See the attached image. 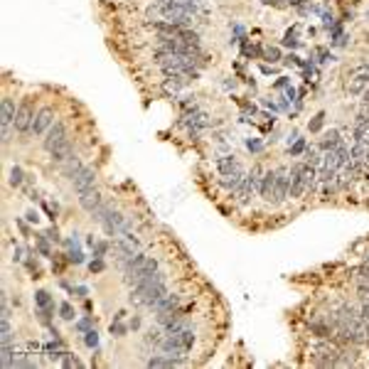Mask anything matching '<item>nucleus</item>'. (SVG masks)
Wrapping results in <instances>:
<instances>
[{
	"label": "nucleus",
	"mask_w": 369,
	"mask_h": 369,
	"mask_svg": "<svg viewBox=\"0 0 369 369\" xmlns=\"http://www.w3.org/2000/svg\"><path fill=\"white\" fill-rule=\"evenodd\" d=\"M62 362H64V367H82V362L77 357H72L69 352H64V357H62Z\"/></svg>",
	"instance_id": "23"
},
{
	"label": "nucleus",
	"mask_w": 369,
	"mask_h": 369,
	"mask_svg": "<svg viewBox=\"0 0 369 369\" xmlns=\"http://www.w3.org/2000/svg\"><path fill=\"white\" fill-rule=\"evenodd\" d=\"M35 116H37V111H35L32 101H30V99H22L20 106H18V113H15V131H18V133H30Z\"/></svg>",
	"instance_id": "3"
},
{
	"label": "nucleus",
	"mask_w": 369,
	"mask_h": 369,
	"mask_svg": "<svg viewBox=\"0 0 369 369\" xmlns=\"http://www.w3.org/2000/svg\"><path fill=\"white\" fill-rule=\"evenodd\" d=\"M246 145H249L251 150H261V143H259V141H249V143H246Z\"/></svg>",
	"instance_id": "35"
},
{
	"label": "nucleus",
	"mask_w": 369,
	"mask_h": 369,
	"mask_svg": "<svg viewBox=\"0 0 369 369\" xmlns=\"http://www.w3.org/2000/svg\"><path fill=\"white\" fill-rule=\"evenodd\" d=\"M79 205L89 212V214H94L103 202H101V195L96 192V187H91V190H84V192H79Z\"/></svg>",
	"instance_id": "12"
},
{
	"label": "nucleus",
	"mask_w": 369,
	"mask_h": 369,
	"mask_svg": "<svg viewBox=\"0 0 369 369\" xmlns=\"http://www.w3.org/2000/svg\"><path fill=\"white\" fill-rule=\"evenodd\" d=\"M273 190H276V170H268V172H264V177H261V197L266 200V202H271L273 200Z\"/></svg>",
	"instance_id": "13"
},
{
	"label": "nucleus",
	"mask_w": 369,
	"mask_h": 369,
	"mask_svg": "<svg viewBox=\"0 0 369 369\" xmlns=\"http://www.w3.org/2000/svg\"><path fill=\"white\" fill-rule=\"evenodd\" d=\"M180 308V295L177 293H165L163 298H158L153 305H150V310L158 315V313H170V310H177Z\"/></svg>",
	"instance_id": "10"
},
{
	"label": "nucleus",
	"mask_w": 369,
	"mask_h": 369,
	"mask_svg": "<svg viewBox=\"0 0 369 369\" xmlns=\"http://www.w3.org/2000/svg\"><path fill=\"white\" fill-rule=\"evenodd\" d=\"M180 364H182V359H177V357H153L148 362V367H180Z\"/></svg>",
	"instance_id": "17"
},
{
	"label": "nucleus",
	"mask_w": 369,
	"mask_h": 369,
	"mask_svg": "<svg viewBox=\"0 0 369 369\" xmlns=\"http://www.w3.org/2000/svg\"><path fill=\"white\" fill-rule=\"evenodd\" d=\"M241 180H244V172L239 170V172H234V175H224V180H222V184L226 190H236L239 184H241Z\"/></svg>",
	"instance_id": "19"
},
{
	"label": "nucleus",
	"mask_w": 369,
	"mask_h": 369,
	"mask_svg": "<svg viewBox=\"0 0 369 369\" xmlns=\"http://www.w3.org/2000/svg\"><path fill=\"white\" fill-rule=\"evenodd\" d=\"M337 357H340V349L335 345H320L315 349V364L318 367H337Z\"/></svg>",
	"instance_id": "8"
},
{
	"label": "nucleus",
	"mask_w": 369,
	"mask_h": 369,
	"mask_svg": "<svg viewBox=\"0 0 369 369\" xmlns=\"http://www.w3.org/2000/svg\"><path fill=\"white\" fill-rule=\"evenodd\" d=\"M367 84H369V69H367V67H357V69L349 74L347 91H349L352 96H359V94H364Z\"/></svg>",
	"instance_id": "6"
},
{
	"label": "nucleus",
	"mask_w": 369,
	"mask_h": 369,
	"mask_svg": "<svg viewBox=\"0 0 369 369\" xmlns=\"http://www.w3.org/2000/svg\"><path fill=\"white\" fill-rule=\"evenodd\" d=\"M15 113H18V106L10 96H3V103H0V126H15Z\"/></svg>",
	"instance_id": "11"
},
{
	"label": "nucleus",
	"mask_w": 369,
	"mask_h": 369,
	"mask_svg": "<svg viewBox=\"0 0 369 369\" xmlns=\"http://www.w3.org/2000/svg\"><path fill=\"white\" fill-rule=\"evenodd\" d=\"M158 271V261L153 256H143V254H136L128 264H126V281L128 283H141L148 273Z\"/></svg>",
	"instance_id": "2"
},
{
	"label": "nucleus",
	"mask_w": 369,
	"mask_h": 369,
	"mask_svg": "<svg viewBox=\"0 0 369 369\" xmlns=\"http://www.w3.org/2000/svg\"><path fill=\"white\" fill-rule=\"evenodd\" d=\"M69 261H74V264H82L84 259H82V254H79V251H74V249H72V251H69Z\"/></svg>",
	"instance_id": "31"
},
{
	"label": "nucleus",
	"mask_w": 369,
	"mask_h": 369,
	"mask_svg": "<svg viewBox=\"0 0 369 369\" xmlns=\"http://www.w3.org/2000/svg\"><path fill=\"white\" fill-rule=\"evenodd\" d=\"M35 300H37V305H40V308H54V305H52V298H49V293H47V290H37V293H35Z\"/></svg>",
	"instance_id": "20"
},
{
	"label": "nucleus",
	"mask_w": 369,
	"mask_h": 369,
	"mask_svg": "<svg viewBox=\"0 0 369 369\" xmlns=\"http://www.w3.org/2000/svg\"><path fill=\"white\" fill-rule=\"evenodd\" d=\"M47 239H54V241H57V239H59V234H57V229H49V231H47Z\"/></svg>",
	"instance_id": "36"
},
{
	"label": "nucleus",
	"mask_w": 369,
	"mask_h": 369,
	"mask_svg": "<svg viewBox=\"0 0 369 369\" xmlns=\"http://www.w3.org/2000/svg\"><path fill=\"white\" fill-rule=\"evenodd\" d=\"M303 148H305V143H303V141H298V143L293 145V150H290V155H300V153H303Z\"/></svg>",
	"instance_id": "30"
},
{
	"label": "nucleus",
	"mask_w": 369,
	"mask_h": 369,
	"mask_svg": "<svg viewBox=\"0 0 369 369\" xmlns=\"http://www.w3.org/2000/svg\"><path fill=\"white\" fill-rule=\"evenodd\" d=\"M10 184H13V187H20V184H22V170L20 167L10 170Z\"/></svg>",
	"instance_id": "21"
},
{
	"label": "nucleus",
	"mask_w": 369,
	"mask_h": 369,
	"mask_svg": "<svg viewBox=\"0 0 369 369\" xmlns=\"http://www.w3.org/2000/svg\"><path fill=\"white\" fill-rule=\"evenodd\" d=\"M72 150H74V145H72V138H69V141L62 143L59 148H54L49 155H52V160H54V163H64L67 158H72Z\"/></svg>",
	"instance_id": "14"
},
{
	"label": "nucleus",
	"mask_w": 369,
	"mask_h": 369,
	"mask_svg": "<svg viewBox=\"0 0 369 369\" xmlns=\"http://www.w3.org/2000/svg\"><path fill=\"white\" fill-rule=\"evenodd\" d=\"M59 313H62V318H64V320H72L74 318V308L69 303H62L59 305Z\"/></svg>",
	"instance_id": "22"
},
{
	"label": "nucleus",
	"mask_w": 369,
	"mask_h": 369,
	"mask_svg": "<svg viewBox=\"0 0 369 369\" xmlns=\"http://www.w3.org/2000/svg\"><path fill=\"white\" fill-rule=\"evenodd\" d=\"M89 268H91V271H101V268H103V264H101V261H91V264H89Z\"/></svg>",
	"instance_id": "33"
},
{
	"label": "nucleus",
	"mask_w": 369,
	"mask_h": 369,
	"mask_svg": "<svg viewBox=\"0 0 369 369\" xmlns=\"http://www.w3.org/2000/svg\"><path fill=\"white\" fill-rule=\"evenodd\" d=\"M290 192V177H288V170L286 167H278L276 170V190H273V205H281Z\"/></svg>",
	"instance_id": "7"
},
{
	"label": "nucleus",
	"mask_w": 369,
	"mask_h": 369,
	"mask_svg": "<svg viewBox=\"0 0 369 369\" xmlns=\"http://www.w3.org/2000/svg\"><path fill=\"white\" fill-rule=\"evenodd\" d=\"M111 332H113L116 337H123V335H126V328H123V325H118V323H116V325H111Z\"/></svg>",
	"instance_id": "27"
},
{
	"label": "nucleus",
	"mask_w": 369,
	"mask_h": 369,
	"mask_svg": "<svg viewBox=\"0 0 369 369\" xmlns=\"http://www.w3.org/2000/svg\"><path fill=\"white\" fill-rule=\"evenodd\" d=\"M64 141H69V133H67V126L62 121H54V126L44 133V141H42V148L47 153H52L54 148H59Z\"/></svg>",
	"instance_id": "4"
},
{
	"label": "nucleus",
	"mask_w": 369,
	"mask_h": 369,
	"mask_svg": "<svg viewBox=\"0 0 369 369\" xmlns=\"http://www.w3.org/2000/svg\"><path fill=\"white\" fill-rule=\"evenodd\" d=\"M217 170H219L222 175H234V172H239L241 167H239L236 158L226 155V158H219V160H217Z\"/></svg>",
	"instance_id": "15"
},
{
	"label": "nucleus",
	"mask_w": 369,
	"mask_h": 369,
	"mask_svg": "<svg viewBox=\"0 0 369 369\" xmlns=\"http://www.w3.org/2000/svg\"><path fill=\"white\" fill-rule=\"evenodd\" d=\"M82 167H84V165L79 163V158H77V155H72V158H67L64 163H62V172H64V177H69V180H72Z\"/></svg>",
	"instance_id": "16"
},
{
	"label": "nucleus",
	"mask_w": 369,
	"mask_h": 369,
	"mask_svg": "<svg viewBox=\"0 0 369 369\" xmlns=\"http://www.w3.org/2000/svg\"><path fill=\"white\" fill-rule=\"evenodd\" d=\"M37 249H40V254H44V256H49V246H47V241H44V239H40V244H37Z\"/></svg>",
	"instance_id": "29"
},
{
	"label": "nucleus",
	"mask_w": 369,
	"mask_h": 369,
	"mask_svg": "<svg viewBox=\"0 0 369 369\" xmlns=\"http://www.w3.org/2000/svg\"><path fill=\"white\" fill-rule=\"evenodd\" d=\"M106 249H108L106 244H96V256H103V254H106Z\"/></svg>",
	"instance_id": "32"
},
{
	"label": "nucleus",
	"mask_w": 369,
	"mask_h": 369,
	"mask_svg": "<svg viewBox=\"0 0 369 369\" xmlns=\"http://www.w3.org/2000/svg\"><path fill=\"white\" fill-rule=\"evenodd\" d=\"M337 145H342V141H340V133H337V131H330V133L325 136V141L320 143V148H323V150H335Z\"/></svg>",
	"instance_id": "18"
},
{
	"label": "nucleus",
	"mask_w": 369,
	"mask_h": 369,
	"mask_svg": "<svg viewBox=\"0 0 369 369\" xmlns=\"http://www.w3.org/2000/svg\"><path fill=\"white\" fill-rule=\"evenodd\" d=\"M323 118H325V113H318V116L310 121V131H320V128H323Z\"/></svg>",
	"instance_id": "24"
},
{
	"label": "nucleus",
	"mask_w": 369,
	"mask_h": 369,
	"mask_svg": "<svg viewBox=\"0 0 369 369\" xmlns=\"http://www.w3.org/2000/svg\"><path fill=\"white\" fill-rule=\"evenodd\" d=\"M86 345H89V347H96V345H99V335H96V330L86 332Z\"/></svg>",
	"instance_id": "26"
},
{
	"label": "nucleus",
	"mask_w": 369,
	"mask_h": 369,
	"mask_svg": "<svg viewBox=\"0 0 369 369\" xmlns=\"http://www.w3.org/2000/svg\"><path fill=\"white\" fill-rule=\"evenodd\" d=\"M89 325H91V318H86V320H82V323L77 325V330H86Z\"/></svg>",
	"instance_id": "34"
},
{
	"label": "nucleus",
	"mask_w": 369,
	"mask_h": 369,
	"mask_svg": "<svg viewBox=\"0 0 369 369\" xmlns=\"http://www.w3.org/2000/svg\"><path fill=\"white\" fill-rule=\"evenodd\" d=\"M165 281H167V276H165L163 271L148 273L141 283L133 286V290H131V303H138V305H148V308H150L158 298H163V295L167 293Z\"/></svg>",
	"instance_id": "1"
},
{
	"label": "nucleus",
	"mask_w": 369,
	"mask_h": 369,
	"mask_svg": "<svg viewBox=\"0 0 369 369\" xmlns=\"http://www.w3.org/2000/svg\"><path fill=\"white\" fill-rule=\"evenodd\" d=\"M359 298L362 303H369V286H359Z\"/></svg>",
	"instance_id": "28"
},
{
	"label": "nucleus",
	"mask_w": 369,
	"mask_h": 369,
	"mask_svg": "<svg viewBox=\"0 0 369 369\" xmlns=\"http://www.w3.org/2000/svg\"><path fill=\"white\" fill-rule=\"evenodd\" d=\"M54 126V108L52 106H44V108H40L37 111V116H35V121H32V136H44L49 128Z\"/></svg>",
	"instance_id": "5"
},
{
	"label": "nucleus",
	"mask_w": 369,
	"mask_h": 369,
	"mask_svg": "<svg viewBox=\"0 0 369 369\" xmlns=\"http://www.w3.org/2000/svg\"><path fill=\"white\" fill-rule=\"evenodd\" d=\"M266 59H268V62H278V59H281V52H278L276 47H268V49H266Z\"/></svg>",
	"instance_id": "25"
},
{
	"label": "nucleus",
	"mask_w": 369,
	"mask_h": 369,
	"mask_svg": "<svg viewBox=\"0 0 369 369\" xmlns=\"http://www.w3.org/2000/svg\"><path fill=\"white\" fill-rule=\"evenodd\" d=\"M94 182H96V170H94V167H82V170L72 177V184H74L77 195L84 192V190H91Z\"/></svg>",
	"instance_id": "9"
}]
</instances>
